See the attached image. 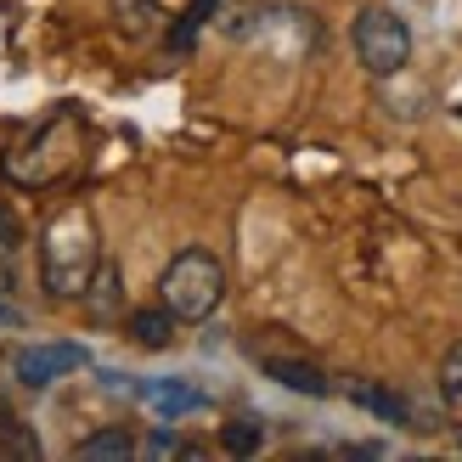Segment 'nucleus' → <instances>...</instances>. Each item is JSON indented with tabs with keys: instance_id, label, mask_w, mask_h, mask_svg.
I'll return each instance as SVG.
<instances>
[{
	"instance_id": "nucleus-1",
	"label": "nucleus",
	"mask_w": 462,
	"mask_h": 462,
	"mask_svg": "<svg viewBox=\"0 0 462 462\" xmlns=\"http://www.w3.org/2000/svg\"><path fill=\"white\" fill-rule=\"evenodd\" d=\"M97 265H102L97 215H90V203H68L40 237V282L51 299H85Z\"/></svg>"
},
{
	"instance_id": "nucleus-2",
	"label": "nucleus",
	"mask_w": 462,
	"mask_h": 462,
	"mask_svg": "<svg viewBox=\"0 0 462 462\" xmlns=\"http://www.w3.org/2000/svg\"><path fill=\"white\" fill-rule=\"evenodd\" d=\"M79 152H85V125L62 107L6 152V180H17V187H29V192L57 187V180L79 164Z\"/></svg>"
},
{
	"instance_id": "nucleus-3",
	"label": "nucleus",
	"mask_w": 462,
	"mask_h": 462,
	"mask_svg": "<svg viewBox=\"0 0 462 462\" xmlns=\"http://www.w3.org/2000/svg\"><path fill=\"white\" fill-rule=\"evenodd\" d=\"M158 299L175 321H203L215 316V305L226 299V265L209 248H180L158 276Z\"/></svg>"
},
{
	"instance_id": "nucleus-4",
	"label": "nucleus",
	"mask_w": 462,
	"mask_h": 462,
	"mask_svg": "<svg viewBox=\"0 0 462 462\" xmlns=\"http://www.w3.org/2000/svg\"><path fill=\"white\" fill-rule=\"evenodd\" d=\"M350 45H356V62L366 68V74H401L406 57H411V29L389 12V6H361L356 23H350Z\"/></svg>"
},
{
	"instance_id": "nucleus-5",
	"label": "nucleus",
	"mask_w": 462,
	"mask_h": 462,
	"mask_svg": "<svg viewBox=\"0 0 462 462\" xmlns=\"http://www.w3.org/2000/svg\"><path fill=\"white\" fill-rule=\"evenodd\" d=\"M74 366H85L79 344H29V350L17 356V383L23 389H45V383H57L62 373H74Z\"/></svg>"
},
{
	"instance_id": "nucleus-6",
	"label": "nucleus",
	"mask_w": 462,
	"mask_h": 462,
	"mask_svg": "<svg viewBox=\"0 0 462 462\" xmlns=\"http://www.w3.org/2000/svg\"><path fill=\"white\" fill-rule=\"evenodd\" d=\"M260 366L276 378V383H288V389H299V395H328V373H321L316 361H282V356H260Z\"/></svg>"
},
{
	"instance_id": "nucleus-7",
	"label": "nucleus",
	"mask_w": 462,
	"mask_h": 462,
	"mask_svg": "<svg viewBox=\"0 0 462 462\" xmlns=\"http://www.w3.org/2000/svg\"><path fill=\"white\" fill-rule=\"evenodd\" d=\"M142 395L158 406V418H187V411L203 406V389H192L187 378H158V383L142 389Z\"/></svg>"
},
{
	"instance_id": "nucleus-8",
	"label": "nucleus",
	"mask_w": 462,
	"mask_h": 462,
	"mask_svg": "<svg viewBox=\"0 0 462 462\" xmlns=\"http://www.w3.org/2000/svg\"><path fill=\"white\" fill-rule=\"evenodd\" d=\"M113 23H119V34L147 40L164 23V0H113Z\"/></svg>"
},
{
	"instance_id": "nucleus-9",
	"label": "nucleus",
	"mask_w": 462,
	"mask_h": 462,
	"mask_svg": "<svg viewBox=\"0 0 462 462\" xmlns=\"http://www.w3.org/2000/svg\"><path fill=\"white\" fill-rule=\"evenodd\" d=\"M350 401L366 406V411H378L383 423H411V406L395 395V389H378V383H350Z\"/></svg>"
},
{
	"instance_id": "nucleus-10",
	"label": "nucleus",
	"mask_w": 462,
	"mask_h": 462,
	"mask_svg": "<svg viewBox=\"0 0 462 462\" xmlns=\"http://www.w3.org/2000/svg\"><path fill=\"white\" fill-rule=\"evenodd\" d=\"M130 338L142 344V350H164V344L175 338V316L158 305V310H135L130 316Z\"/></svg>"
},
{
	"instance_id": "nucleus-11",
	"label": "nucleus",
	"mask_w": 462,
	"mask_h": 462,
	"mask_svg": "<svg viewBox=\"0 0 462 462\" xmlns=\"http://www.w3.org/2000/svg\"><path fill=\"white\" fill-rule=\"evenodd\" d=\"M74 457L79 462H125V457H135V440L125 429H102V434H90V440H79Z\"/></svg>"
},
{
	"instance_id": "nucleus-12",
	"label": "nucleus",
	"mask_w": 462,
	"mask_h": 462,
	"mask_svg": "<svg viewBox=\"0 0 462 462\" xmlns=\"http://www.w3.org/2000/svg\"><path fill=\"white\" fill-rule=\"evenodd\" d=\"M23 457H40V440L12 418V411H0V462H23Z\"/></svg>"
},
{
	"instance_id": "nucleus-13",
	"label": "nucleus",
	"mask_w": 462,
	"mask_h": 462,
	"mask_svg": "<svg viewBox=\"0 0 462 462\" xmlns=\"http://www.w3.org/2000/svg\"><path fill=\"white\" fill-rule=\"evenodd\" d=\"M260 440H265L260 418H231L226 423V451L231 457H254V451H260Z\"/></svg>"
},
{
	"instance_id": "nucleus-14",
	"label": "nucleus",
	"mask_w": 462,
	"mask_h": 462,
	"mask_svg": "<svg viewBox=\"0 0 462 462\" xmlns=\"http://www.w3.org/2000/svg\"><path fill=\"white\" fill-rule=\"evenodd\" d=\"M215 12H220V29L226 34H248L254 17H260V0H215Z\"/></svg>"
},
{
	"instance_id": "nucleus-15",
	"label": "nucleus",
	"mask_w": 462,
	"mask_h": 462,
	"mask_svg": "<svg viewBox=\"0 0 462 462\" xmlns=\"http://www.w3.org/2000/svg\"><path fill=\"white\" fill-rule=\"evenodd\" d=\"M440 395H446V406L462 411V344H451L446 361H440Z\"/></svg>"
},
{
	"instance_id": "nucleus-16",
	"label": "nucleus",
	"mask_w": 462,
	"mask_h": 462,
	"mask_svg": "<svg viewBox=\"0 0 462 462\" xmlns=\"http://www.w3.org/2000/svg\"><path fill=\"white\" fill-rule=\"evenodd\" d=\"M147 457H192V446H180L175 434H152V440H147Z\"/></svg>"
},
{
	"instance_id": "nucleus-17",
	"label": "nucleus",
	"mask_w": 462,
	"mask_h": 462,
	"mask_svg": "<svg viewBox=\"0 0 462 462\" xmlns=\"http://www.w3.org/2000/svg\"><path fill=\"white\" fill-rule=\"evenodd\" d=\"M0 321H17V310L6 305V299H0Z\"/></svg>"
},
{
	"instance_id": "nucleus-18",
	"label": "nucleus",
	"mask_w": 462,
	"mask_h": 462,
	"mask_svg": "<svg viewBox=\"0 0 462 462\" xmlns=\"http://www.w3.org/2000/svg\"><path fill=\"white\" fill-rule=\"evenodd\" d=\"M0 411H6V395H0Z\"/></svg>"
}]
</instances>
